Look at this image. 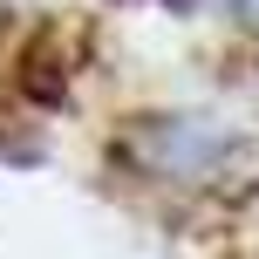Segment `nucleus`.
Instances as JSON below:
<instances>
[{
  "label": "nucleus",
  "mask_w": 259,
  "mask_h": 259,
  "mask_svg": "<svg viewBox=\"0 0 259 259\" xmlns=\"http://www.w3.org/2000/svg\"><path fill=\"white\" fill-rule=\"evenodd\" d=\"M14 82H21V96L27 103H41V109H55L68 96V82H75V68H68V55H62V41L55 34H34L21 48V68H14Z\"/></svg>",
  "instance_id": "nucleus-2"
},
{
  "label": "nucleus",
  "mask_w": 259,
  "mask_h": 259,
  "mask_svg": "<svg viewBox=\"0 0 259 259\" xmlns=\"http://www.w3.org/2000/svg\"><path fill=\"white\" fill-rule=\"evenodd\" d=\"M123 157L157 184H211L239 164V137L219 130L211 116H143L123 137Z\"/></svg>",
  "instance_id": "nucleus-1"
},
{
  "label": "nucleus",
  "mask_w": 259,
  "mask_h": 259,
  "mask_svg": "<svg viewBox=\"0 0 259 259\" xmlns=\"http://www.w3.org/2000/svg\"><path fill=\"white\" fill-rule=\"evenodd\" d=\"M170 7H198V0H170ZM225 7H232L239 21H259V0H225Z\"/></svg>",
  "instance_id": "nucleus-3"
}]
</instances>
